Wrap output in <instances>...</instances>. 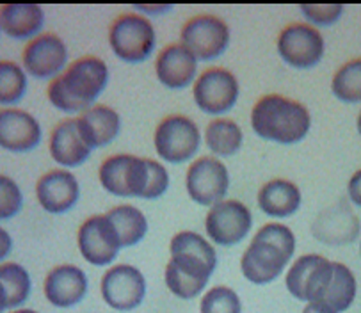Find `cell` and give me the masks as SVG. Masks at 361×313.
Returning a JSON list of instances; mask_svg holds the SVG:
<instances>
[{"instance_id":"obj_37","label":"cell","mask_w":361,"mask_h":313,"mask_svg":"<svg viewBox=\"0 0 361 313\" xmlns=\"http://www.w3.org/2000/svg\"><path fill=\"white\" fill-rule=\"evenodd\" d=\"M299 9L310 23L319 27L333 25L343 15V6L340 4H305Z\"/></svg>"},{"instance_id":"obj_45","label":"cell","mask_w":361,"mask_h":313,"mask_svg":"<svg viewBox=\"0 0 361 313\" xmlns=\"http://www.w3.org/2000/svg\"><path fill=\"white\" fill-rule=\"evenodd\" d=\"M0 34H2V29H0Z\"/></svg>"},{"instance_id":"obj_9","label":"cell","mask_w":361,"mask_h":313,"mask_svg":"<svg viewBox=\"0 0 361 313\" xmlns=\"http://www.w3.org/2000/svg\"><path fill=\"white\" fill-rule=\"evenodd\" d=\"M185 189L194 203L210 209L226 200L230 173L216 156H200L187 169Z\"/></svg>"},{"instance_id":"obj_35","label":"cell","mask_w":361,"mask_h":313,"mask_svg":"<svg viewBox=\"0 0 361 313\" xmlns=\"http://www.w3.org/2000/svg\"><path fill=\"white\" fill-rule=\"evenodd\" d=\"M23 207V192L18 183L0 173V221L13 219Z\"/></svg>"},{"instance_id":"obj_32","label":"cell","mask_w":361,"mask_h":313,"mask_svg":"<svg viewBox=\"0 0 361 313\" xmlns=\"http://www.w3.org/2000/svg\"><path fill=\"white\" fill-rule=\"evenodd\" d=\"M176 253L196 254V257L203 258V260L217 267L216 247H214V244H210L209 239H205L203 235L196 233V231L183 230L173 237L171 243H169V254Z\"/></svg>"},{"instance_id":"obj_44","label":"cell","mask_w":361,"mask_h":313,"mask_svg":"<svg viewBox=\"0 0 361 313\" xmlns=\"http://www.w3.org/2000/svg\"><path fill=\"white\" fill-rule=\"evenodd\" d=\"M356 127H357V132H360V135H361V112H360V114H357V121H356Z\"/></svg>"},{"instance_id":"obj_40","label":"cell","mask_w":361,"mask_h":313,"mask_svg":"<svg viewBox=\"0 0 361 313\" xmlns=\"http://www.w3.org/2000/svg\"><path fill=\"white\" fill-rule=\"evenodd\" d=\"M139 13H146L148 16H159L169 13L173 9V6H137Z\"/></svg>"},{"instance_id":"obj_24","label":"cell","mask_w":361,"mask_h":313,"mask_svg":"<svg viewBox=\"0 0 361 313\" xmlns=\"http://www.w3.org/2000/svg\"><path fill=\"white\" fill-rule=\"evenodd\" d=\"M258 207L262 212L274 219H287L294 216L302 203V194L294 182L276 178L258 190Z\"/></svg>"},{"instance_id":"obj_30","label":"cell","mask_w":361,"mask_h":313,"mask_svg":"<svg viewBox=\"0 0 361 313\" xmlns=\"http://www.w3.org/2000/svg\"><path fill=\"white\" fill-rule=\"evenodd\" d=\"M331 91L343 104H361V59H353L333 75Z\"/></svg>"},{"instance_id":"obj_34","label":"cell","mask_w":361,"mask_h":313,"mask_svg":"<svg viewBox=\"0 0 361 313\" xmlns=\"http://www.w3.org/2000/svg\"><path fill=\"white\" fill-rule=\"evenodd\" d=\"M253 240L269 243L279 247L288 258H294L295 253V235L288 226L281 223H267L253 235Z\"/></svg>"},{"instance_id":"obj_19","label":"cell","mask_w":361,"mask_h":313,"mask_svg":"<svg viewBox=\"0 0 361 313\" xmlns=\"http://www.w3.org/2000/svg\"><path fill=\"white\" fill-rule=\"evenodd\" d=\"M290 258L269 243L251 240L247 250L240 258V271L243 276L253 285H269L281 276Z\"/></svg>"},{"instance_id":"obj_41","label":"cell","mask_w":361,"mask_h":313,"mask_svg":"<svg viewBox=\"0 0 361 313\" xmlns=\"http://www.w3.org/2000/svg\"><path fill=\"white\" fill-rule=\"evenodd\" d=\"M6 309H9L8 306V294H6L4 287L0 283V313H6Z\"/></svg>"},{"instance_id":"obj_36","label":"cell","mask_w":361,"mask_h":313,"mask_svg":"<svg viewBox=\"0 0 361 313\" xmlns=\"http://www.w3.org/2000/svg\"><path fill=\"white\" fill-rule=\"evenodd\" d=\"M146 164H148V185H146L141 200H159L169 189L171 178H169L168 169L162 162L146 159Z\"/></svg>"},{"instance_id":"obj_33","label":"cell","mask_w":361,"mask_h":313,"mask_svg":"<svg viewBox=\"0 0 361 313\" xmlns=\"http://www.w3.org/2000/svg\"><path fill=\"white\" fill-rule=\"evenodd\" d=\"M200 313H243V301L233 288L217 285L205 292L200 302Z\"/></svg>"},{"instance_id":"obj_3","label":"cell","mask_w":361,"mask_h":313,"mask_svg":"<svg viewBox=\"0 0 361 313\" xmlns=\"http://www.w3.org/2000/svg\"><path fill=\"white\" fill-rule=\"evenodd\" d=\"M109 45L114 56L123 63H145L157 47V32L146 16L128 13L112 22L109 29Z\"/></svg>"},{"instance_id":"obj_5","label":"cell","mask_w":361,"mask_h":313,"mask_svg":"<svg viewBox=\"0 0 361 313\" xmlns=\"http://www.w3.org/2000/svg\"><path fill=\"white\" fill-rule=\"evenodd\" d=\"M98 180L116 198H141L148 185V164L142 156L112 155L102 162Z\"/></svg>"},{"instance_id":"obj_39","label":"cell","mask_w":361,"mask_h":313,"mask_svg":"<svg viewBox=\"0 0 361 313\" xmlns=\"http://www.w3.org/2000/svg\"><path fill=\"white\" fill-rule=\"evenodd\" d=\"M13 251V237L9 235L8 230L0 226V264H4L6 258L11 254Z\"/></svg>"},{"instance_id":"obj_38","label":"cell","mask_w":361,"mask_h":313,"mask_svg":"<svg viewBox=\"0 0 361 313\" xmlns=\"http://www.w3.org/2000/svg\"><path fill=\"white\" fill-rule=\"evenodd\" d=\"M347 196L353 205L361 207V169H357L347 183Z\"/></svg>"},{"instance_id":"obj_18","label":"cell","mask_w":361,"mask_h":313,"mask_svg":"<svg viewBox=\"0 0 361 313\" xmlns=\"http://www.w3.org/2000/svg\"><path fill=\"white\" fill-rule=\"evenodd\" d=\"M36 198L45 212L61 216L77 205L80 185L73 173L68 169H54L45 173L36 183Z\"/></svg>"},{"instance_id":"obj_46","label":"cell","mask_w":361,"mask_h":313,"mask_svg":"<svg viewBox=\"0 0 361 313\" xmlns=\"http://www.w3.org/2000/svg\"><path fill=\"white\" fill-rule=\"evenodd\" d=\"M360 253H361V246H360Z\"/></svg>"},{"instance_id":"obj_2","label":"cell","mask_w":361,"mask_h":313,"mask_svg":"<svg viewBox=\"0 0 361 313\" xmlns=\"http://www.w3.org/2000/svg\"><path fill=\"white\" fill-rule=\"evenodd\" d=\"M251 127L265 141L290 146L301 142L310 134L312 116L301 102L281 94H267L255 104Z\"/></svg>"},{"instance_id":"obj_29","label":"cell","mask_w":361,"mask_h":313,"mask_svg":"<svg viewBox=\"0 0 361 313\" xmlns=\"http://www.w3.org/2000/svg\"><path fill=\"white\" fill-rule=\"evenodd\" d=\"M0 283L8 294L9 309L20 308L32 292V280H30L29 271L16 262L0 264Z\"/></svg>"},{"instance_id":"obj_25","label":"cell","mask_w":361,"mask_h":313,"mask_svg":"<svg viewBox=\"0 0 361 313\" xmlns=\"http://www.w3.org/2000/svg\"><path fill=\"white\" fill-rule=\"evenodd\" d=\"M45 25V11L37 4H6L0 8V29L13 39H34Z\"/></svg>"},{"instance_id":"obj_7","label":"cell","mask_w":361,"mask_h":313,"mask_svg":"<svg viewBox=\"0 0 361 313\" xmlns=\"http://www.w3.org/2000/svg\"><path fill=\"white\" fill-rule=\"evenodd\" d=\"M333 278V262L322 254L310 253L295 258L285 274V287L295 301H319Z\"/></svg>"},{"instance_id":"obj_28","label":"cell","mask_w":361,"mask_h":313,"mask_svg":"<svg viewBox=\"0 0 361 313\" xmlns=\"http://www.w3.org/2000/svg\"><path fill=\"white\" fill-rule=\"evenodd\" d=\"M205 145L216 156H233L238 149L243 148L244 134L243 128L238 127L233 120L228 118H217L212 120L205 128Z\"/></svg>"},{"instance_id":"obj_14","label":"cell","mask_w":361,"mask_h":313,"mask_svg":"<svg viewBox=\"0 0 361 313\" xmlns=\"http://www.w3.org/2000/svg\"><path fill=\"white\" fill-rule=\"evenodd\" d=\"M100 292L105 305L118 312H132L139 308L146 297V278L137 267L119 264L102 276Z\"/></svg>"},{"instance_id":"obj_8","label":"cell","mask_w":361,"mask_h":313,"mask_svg":"<svg viewBox=\"0 0 361 313\" xmlns=\"http://www.w3.org/2000/svg\"><path fill=\"white\" fill-rule=\"evenodd\" d=\"M253 228V214L237 200H223L210 207L205 217L207 237L212 244L223 247L237 246L250 235Z\"/></svg>"},{"instance_id":"obj_6","label":"cell","mask_w":361,"mask_h":313,"mask_svg":"<svg viewBox=\"0 0 361 313\" xmlns=\"http://www.w3.org/2000/svg\"><path fill=\"white\" fill-rule=\"evenodd\" d=\"M230 27L214 15L190 18L180 30V45L185 47L196 61L209 63L223 56L230 47Z\"/></svg>"},{"instance_id":"obj_12","label":"cell","mask_w":361,"mask_h":313,"mask_svg":"<svg viewBox=\"0 0 361 313\" xmlns=\"http://www.w3.org/2000/svg\"><path fill=\"white\" fill-rule=\"evenodd\" d=\"M214 271L216 265L209 264L196 254H171L164 272L166 287L182 301H190L205 290Z\"/></svg>"},{"instance_id":"obj_11","label":"cell","mask_w":361,"mask_h":313,"mask_svg":"<svg viewBox=\"0 0 361 313\" xmlns=\"http://www.w3.org/2000/svg\"><path fill=\"white\" fill-rule=\"evenodd\" d=\"M279 57L288 66L308 70L317 66L326 54L324 36L308 23H292L285 27L276 43Z\"/></svg>"},{"instance_id":"obj_42","label":"cell","mask_w":361,"mask_h":313,"mask_svg":"<svg viewBox=\"0 0 361 313\" xmlns=\"http://www.w3.org/2000/svg\"><path fill=\"white\" fill-rule=\"evenodd\" d=\"M302 313H328V312L320 308L319 305H315V302H306L305 309H302Z\"/></svg>"},{"instance_id":"obj_23","label":"cell","mask_w":361,"mask_h":313,"mask_svg":"<svg viewBox=\"0 0 361 313\" xmlns=\"http://www.w3.org/2000/svg\"><path fill=\"white\" fill-rule=\"evenodd\" d=\"M50 155L63 168L71 169L82 166L93 153V149L82 141L77 128V118L64 120L54 128L50 135Z\"/></svg>"},{"instance_id":"obj_1","label":"cell","mask_w":361,"mask_h":313,"mask_svg":"<svg viewBox=\"0 0 361 313\" xmlns=\"http://www.w3.org/2000/svg\"><path fill=\"white\" fill-rule=\"evenodd\" d=\"M109 84V66L100 57H82L50 82L49 100L61 112H86L100 98Z\"/></svg>"},{"instance_id":"obj_26","label":"cell","mask_w":361,"mask_h":313,"mask_svg":"<svg viewBox=\"0 0 361 313\" xmlns=\"http://www.w3.org/2000/svg\"><path fill=\"white\" fill-rule=\"evenodd\" d=\"M357 294V283L354 272L345 264L333 262V278L328 290L319 301H312L328 313H343L353 306Z\"/></svg>"},{"instance_id":"obj_15","label":"cell","mask_w":361,"mask_h":313,"mask_svg":"<svg viewBox=\"0 0 361 313\" xmlns=\"http://www.w3.org/2000/svg\"><path fill=\"white\" fill-rule=\"evenodd\" d=\"M22 64L34 78H56L68 64V49L57 34L45 32L30 39L22 52Z\"/></svg>"},{"instance_id":"obj_22","label":"cell","mask_w":361,"mask_h":313,"mask_svg":"<svg viewBox=\"0 0 361 313\" xmlns=\"http://www.w3.org/2000/svg\"><path fill=\"white\" fill-rule=\"evenodd\" d=\"M78 134L91 149L111 145L121 130V118L109 105H93L77 118Z\"/></svg>"},{"instance_id":"obj_10","label":"cell","mask_w":361,"mask_h":313,"mask_svg":"<svg viewBox=\"0 0 361 313\" xmlns=\"http://www.w3.org/2000/svg\"><path fill=\"white\" fill-rule=\"evenodd\" d=\"M192 97L200 111L210 116H221L235 107L240 97V86L231 71L210 68L196 77Z\"/></svg>"},{"instance_id":"obj_4","label":"cell","mask_w":361,"mask_h":313,"mask_svg":"<svg viewBox=\"0 0 361 313\" xmlns=\"http://www.w3.org/2000/svg\"><path fill=\"white\" fill-rule=\"evenodd\" d=\"M157 155L168 164H183L192 161L202 146V132L190 118L173 114L164 118L153 135Z\"/></svg>"},{"instance_id":"obj_21","label":"cell","mask_w":361,"mask_h":313,"mask_svg":"<svg viewBox=\"0 0 361 313\" xmlns=\"http://www.w3.org/2000/svg\"><path fill=\"white\" fill-rule=\"evenodd\" d=\"M155 73L159 82L168 90H185L196 82L197 61L185 47L173 43L157 56Z\"/></svg>"},{"instance_id":"obj_43","label":"cell","mask_w":361,"mask_h":313,"mask_svg":"<svg viewBox=\"0 0 361 313\" xmlns=\"http://www.w3.org/2000/svg\"><path fill=\"white\" fill-rule=\"evenodd\" d=\"M9 313H39V312H36V309H30V308H16V309H11Z\"/></svg>"},{"instance_id":"obj_27","label":"cell","mask_w":361,"mask_h":313,"mask_svg":"<svg viewBox=\"0 0 361 313\" xmlns=\"http://www.w3.org/2000/svg\"><path fill=\"white\" fill-rule=\"evenodd\" d=\"M105 216L114 224L121 240V247H134L141 243L148 233V219L134 205L112 207Z\"/></svg>"},{"instance_id":"obj_17","label":"cell","mask_w":361,"mask_h":313,"mask_svg":"<svg viewBox=\"0 0 361 313\" xmlns=\"http://www.w3.org/2000/svg\"><path fill=\"white\" fill-rule=\"evenodd\" d=\"M87 290H90V280L86 272L73 264L54 267L47 274L43 283L47 301L56 308H73L84 301Z\"/></svg>"},{"instance_id":"obj_20","label":"cell","mask_w":361,"mask_h":313,"mask_svg":"<svg viewBox=\"0 0 361 313\" xmlns=\"http://www.w3.org/2000/svg\"><path fill=\"white\" fill-rule=\"evenodd\" d=\"M43 130L39 121L22 109L0 111V148L13 153H25L37 148Z\"/></svg>"},{"instance_id":"obj_16","label":"cell","mask_w":361,"mask_h":313,"mask_svg":"<svg viewBox=\"0 0 361 313\" xmlns=\"http://www.w3.org/2000/svg\"><path fill=\"white\" fill-rule=\"evenodd\" d=\"M361 224L349 202L340 200L324 209L312 224V233L317 240L328 246H347L360 235Z\"/></svg>"},{"instance_id":"obj_13","label":"cell","mask_w":361,"mask_h":313,"mask_svg":"<svg viewBox=\"0 0 361 313\" xmlns=\"http://www.w3.org/2000/svg\"><path fill=\"white\" fill-rule=\"evenodd\" d=\"M77 244L84 260L97 267L111 265L118 258L119 251L123 250L114 224L105 214L87 217L80 224Z\"/></svg>"},{"instance_id":"obj_31","label":"cell","mask_w":361,"mask_h":313,"mask_svg":"<svg viewBox=\"0 0 361 313\" xmlns=\"http://www.w3.org/2000/svg\"><path fill=\"white\" fill-rule=\"evenodd\" d=\"M27 73L13 61H0V105H16L27 93Z\"/></svg>"}]
</instances>
